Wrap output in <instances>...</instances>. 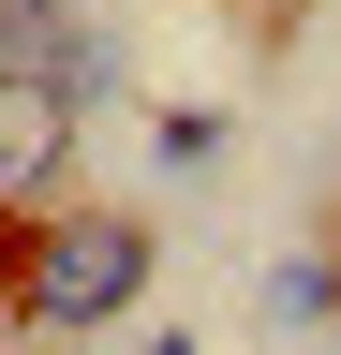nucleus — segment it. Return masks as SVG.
<instances>
[{"instance_id":"0eeeda50","label":"nucleus","mask_w":341,"mask_h":355,"mask_svg":"<svg viewBox=\"0 0 341 355\" xmlns=\"http://www.w3.org/2000/svg\"><path fill=\"white\" fill-rule=\"evenodd\" d=\"M326 340H341V326H326Z\"/></svg>"},{"instance_id":"39448f33","label":"nucleus","mask_w":341,"mask_h":355,"mask_svg":"<svg viewBox=\"0 0 341 355\" xmlns=\"http://www.w3.org/2000/svg\"><path fill=\"white\" fill-rule=\"evenodd\" d=\"M149 148H163V178H193V163H223V119H208V104H178Z\"/></svg>"},{"instance_id":"7ed1b4c3","label":"nucleus","mask_w":341,"mask_h":355,"mask_svg":"<svg viewBox=\"0 0 341 355\" xmlns=\"http://www.w3.org/2000/svg\"><path fill=\"white\" fill-rule=\"evenodd\" d=\"M74 30H90L74 0H0V74H30V89H45V60H60Z\"/></svg>"},{"instance_id":"f03ea898","label":"nucleus","mask_w":341,"mask_h":355,"mask_svg":"<svg viewBox=\"0 0 341 355\" xmlns=\"http://www.w3.org/2000/svg\"><path fill=\"white\" fill-rule=\"evenodd\" d=\"M45 193H74V104L0 74V207H45Z\"/></svg>"},{"instance_id":"423d86ee","label":"nucleus","mask_w":341,"mask_h":355,"mask_svg":"<svg viewBox=\"0 0 341 355\" xmlns=\"http://www.w3.org/2000/svg\"><path fill=\"white\" fill-rule=\"evenodd\" d=\"M134 355H193V326H149V340H134Z\"/></svg>"},{"instance_id":"f257e3e1","label":"nucleus","mask_w":341,"mask_h":355,"mask_svg":"<svg viewBox=\"0 0 341 355\" xmlns=\"http://www.w3.org/2000/svg\"><path fill=\"white\" fill-rule=\"evenodd\" d=\"M149 266H163V237L134 207H45V237L15 266V326L30 340H104L119 311L149 296Z\"/></svg>"},{"instance_id":"20e7f679","label":"nucleus","mask_w":341,"mask_h":355,"mask_svg":"<svg viewBox=\"0 0 341 355\" xmlns=\"http://www.w3.org/2000/svg\"><path fill=\"white\" fill-rule=\"evenodd\" d=\"M267 311H282V326H341V266H326V252H297L282 282H267Z\"/></svg>"}]
</instances>
